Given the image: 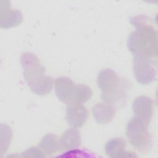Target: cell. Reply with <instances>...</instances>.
Listing matches in <instances>:
<instances>
[{
	"label": "cell",
	"mask_w": 158,
	"mask_h": 158,
	"mask_svg": "<svg viewBox=\"0 0 158 158\" xmlns=\"http://www.w3.org/2000/svg\"><path fill=\"white\" fill-rule=\"evenodd\" d=\"M93 117L99 124H106L110 122L115 115V108L107 102H99L92 109Z\"/></svg>",
	"instance_id": "obj_10"
},
{
	"label": "cell",
	"mask_w": 158,
	"mask_h": 158,
	"mask_svg": "<svg viewBox=\"0 0 158 158\" xmlns=\"http://www.w3.org/2000/svg\"><path fill=\"white\" fill-rule=\"evenodd\" d=\"M60 150H73L80 146L81 135L77 128L67 130L59 138Z\"/></svg>",
	"instance_id": "obj_11"
},
{
	"label": "cell",
	"mask_w": 158,
	"mask_h": 158,
	"mask_svg": "<svg viewBox=\"0 0 158 158\" xmlns=\"http://www.w3.org/2000/svg\"><path fill=\"white\" fill-rule=\"evenodd\" d=\"M149 18L145 15L131 17L130 22L136 30L130 35L127 46L134 58H139L157 64V36Z\"/></svg>",
	"instance_id": "obj_1"
},
{
	"label": "cell",
	"mask_w": 158,
	"mask_h": 158,
	"mask_svg": "<svg viewBox=\"0 0 158 158\" xmlns=\"http://www.w3.org/2000/svg\"><path fill=\"white\" fill-rule=\"evenodd\" d=\"M76 86L73 81L65 77L57 78L55 80V91L58 99L67 105L75 102Z\"/></svg>",
	"instance_id": "obj_6"
},
{
	"label": "cell",
	"mask_w": 158,
	"mask_h": 158,
	"mask_svg": "<svg viewBox=\"0 0 158 158\" xmlns=\"http://www.w3.org/2000/svg\"><path fill=\"white\" fill-rule=\"evenodd\" d=\"M126 143L123 138L117 137L107 141L105 146L106 154L112 158L123 157Z\"/></svg>",
	"instance_id": "obj_12"
},
{
	"label": "cell",
	"mask_w": 158,
	"mask_h": 158,
	"mask_svg": "<svg viewBox=\"0 0 158 158\" xmlns=\"http://www.w3.org/2000/svg\"><path fill=\"white\" fill-rule=\"evenodd\" d=\"M23 20L22 14L17 9H12L10 2L5 1L1 5L0 26L2 28H9L20 25Z\"/></svg>",
	"instance_id": "obj_8"
},
{
	"label": "cell",
	"mask_w": 158,
	"mask_h": 158,
	"mask_svg": "<svg viewBox=\"0 0 158 158\" xmlns=\"http://www.w3.org/2000/svg\"><path fill=\"white\" fill-rule=\"evenodd\" d=\"M38 147L47 155H51L60 150L59 138L52 133L44 136L38 144Z\"/></svg>",
	"instance_id": "obj_13"
},
{
	"label": "cell",
	"mask_w": 158,
	"mask_h": 158,
	"mask_svg": "<svg viewBox=\"0 0 158 158\" xmlns=\"http://www.w3.org/2000/svg\"><path fill=\"white\" fill-rule=\"evenodd\" d=\"M97 83L102 92V99L113 106L124 102L130 85L128 80L118 76L110 69H105L99 72Z\"/></svg>",
	"instance_id": "obj_2"
},
{
	"label": "cell",
	"mask_w": 158,
	"mask_h": 158,
	"mask_svg": "<svg viewBox=\"0 0 158 158\" xmlns=\"http://www.w3.org/2000/svg\"><path fill=\"white\" fill-rule=\"evenodd\" d=\"M23 78L29 88L41 81L45 77L46 70L38 57L29 52H24L20 58Z\"/></svg>",
	"instance_id": "obj_4"
},
{
	"label": "cell",
	"mask_w": 158,
	"mask_h": 158,
	"mask_svg": "<svg viewBox=\"0 0 158 158\" xmlns=\"http://www.w3.org/2000/svg\"><path fill=\"white\" fill-rule=\"evenodd\" d=\"M12 137V131L10 128L4 124L1 125V155L6 152Z\"/></svg>",
	"instance_id": "obj_14"
},
{
	"label": "cell",
	"mask_w": 158,
	"mask_h": 158,
	"mask_svg": "<svg viewBox=\"0 0 158 158\" xmlns=\"http://www.w3.org/2000/svg\"><path fill=\"white\" fill-rule=\"evenodd\" d=\"M92 90L90 87L83 84L76 86L75 102L83 104L88 101L92 96Z\"/></svg>",
	"instance_id": "obj_15"
},
{
	"label": "cell",
	"mask_w": 158,
	"mask_h": 158,
	"mask_svg": "<svg viewBox=\"0 0 158 158\" xmlns=\"http://www.w3.org/2000/svg\"><path fill=\"white\" fill-rule=\"evenodd\" d=\"M149 122L134 116L128 122L126 135L130 144L137 151L145 152L152 146V139L148 131Z\"/></svg>",
	"instance_id": "obj_3"
},
{
	"label": "cell",
	"mask_w": 158,
	"mask_h": 158,
	"mask_svg": "<svg viewBox=\"0 0 158 158\" xmlns=\"http://www.w3.org/2000/svg\"><path fill=\"white\" fill-rule=\"evenodd\" d=\"M154 109V101L146 96H139L135 98L132 104L135 116L150 123Z\"/></svg>",
	"instance_id": "obj_9"
},
{
	"label": "cell",
	"mask_w": 158,
	"mask_h": 158,
	"mask_svg": "<svg viewBox=\"0 0 158 158\" xmlns=\"http://www.w3.org/2000/svg\"><path fill=\"white\" fill-rule=\"evenodd\" d=\"M23 157H44L45 153L39 147H31L22 153Z\"/></svg>",
	"instance_id": "obj_16"
},
{
	"label": "cell",
	"mask_w": 158,
	"mask_h": 158,
	"mask_svg": "<svg viewBox=\"0 0 158 158\" xmlns=\"http://www.w3.org/2000/svg\"><path fill=\"white\" fill-rule=\"evenodd\" d=\"M88 116L86 107L81 103L74 102L67 105L66 110L67 121L75 128L82 127Z\"/></svg>",
	"instance_id": "obj_7"
},
{
	"label": "cell",
	"mask_w": 158,
	"mask_h": 158,
	"mask_svg": "<svg viewBox=\"0 0 158 158\" xmlns=\"http://www.w3.org/2000/svg\"><path fill=\"white\" fill-rule=\"evenodd\" d=\"M157 64L149 60L134 58L133 72L137 82L141 85H148L152 82L157 76Z\"/></svg>",
	"instance_id": "obj_5"
}]
</instances>
